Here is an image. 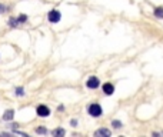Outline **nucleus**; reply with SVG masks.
Returning <instances> with one entry per match:
<instances>
[{
  "instance_id": "nucleus-1",
  "label": "nucleus",
  "mask_w": 163,
  "mask_h": 137,
  "mask_svg": "<svg viewBox=\"0 0 163 137\" xmlns=\"http://www.w3.org/2000/svg\"><path fill=\"white\" fill-rule=\"evenodd\" d=\"M87 111H89V114L92 116V117H100V116L103 114V110H102V107H100V104L97 103H92L87 107Z\"/></svg>"
},
{
  "instance_id": "nucleus-2",
  "label": "nucleus",
  "mask_w": 163,
  "mask_h": 137,
  "mask_svg": "<svg viewBox=\"0 0 163 137\" xmlns=\"http://www.w3.org/2000/svg\"><path fill=\"white\" fill-rule=\"evenodd\" d=\"M36 113L39 117H49L50 116V109L47 106H45V104H40V106H37Z\"/></svg>"
},
{
  "instance_id": "nucleus-3",
  "label": "nucleus",
  "mask_w": 163,
  "mask_h": 137,
  "mask_svg": "<svg viewBox=\"0 0 163 137\" xmlns=\"http://www.w3.org/2000/svg\"><path fill=\"white\" fill-rule=\"evenodd\" d=\"M47 19L50 23H59L60 19H62V15H60L59 10H50L47 15Z\"/></svg>"
},
{
  "instance_id": "nucleus-4",
  "label": "nucleus",
  "mask_w": 163,
  "mask_h": 137,
  "mask_svg": "<svg viewBox=\"0 0 163 137\" xmlns=\"http://www.w3.org/2000/svg\"><path fill=\"white\" fill-rule=\"evenodd\" d=\"M86 86L89 87V89H97L100 86V80L96 77V76H92V77L87 79V82H86Z\"/></svg>"
},
{
  "instance_id": "nucleus-5",
  "label": "nucleus",
  "mask_w": 163,
  "mask_h": 137,
  "mask_svg": "<svg viewBox=\"0 0 163 137\" xmlns=\"http://www.w3.org/2000/svg\"><path fill=\"white\" fill-rule=\"evenodd\" d=\"M102 90L104 92V94L110 96V94H113V93H115V86L112 84V83H104L103 87H102Z\"/></svg>"
},
{
  "instance_id": "nucleus-6",
  "label": "nucleus",
  "mask_w": 163,
  "mask_h": 137,
  "mask_svg": "<svg viewBox=\"0 0 163 137\" xmlns=\"http://www.w3.org/2000/svg\"><path fill=\"white\" fill-rule=\"evenodd\" d=\"M13 117H15V110H13V109L4 111V114H3V120H4V122H10V120H13Z\"/></svg>"
},
{
  "instance_id": "nucleus-7",
  "label": "nucleus",
  "mask_w": 163,
  "mask_h": 137,
  "mask_svg": "<svg viewBox=\"0 0 163 137\" xmlns=\"http://www.w3.org/2000/svg\"><path fill=\"white\" fill-rule=\"evenodd\" d=\"M110 134H112L110 130H108V129H99V130L95 131V136H106V137H109Z\"/></svg>"
},
{
  "instance_id": "nucleus-8",
  "label": "nucleus",
  "mask_w": 163,
  "mask_h": 137,
  "mask_svg": "<svg viewBox=\"0 0 163 137\" xmlns=\"http://www.w3.org/2000/svg\"><path fill=\"white\" fill-rule=\"evenodd\" d=\"M153 15L157 19H163V7H156L155 11H153Z\"/></svg>"
},
{
  "instance_id": "nucleus-9",
  "label": "nucleus",
  "mask_w": 163,
  "mask_h": 137,
  "mask_svg": "<svg viewBox=\"0 0 163 137\" xmlns=\"http://www.w3.org/2000/svg\"><path fill=\"white\" fill-rule=\"evenodd\" d=\"M64 134H66V131H64L63 129H56V130H53V136L55 137H62V136H64Z\"/></svg>"
},
{
  "instance_id": "nucleus-10",
  "label": "nucleus",
  "mask_w": 163,
  "mask_h": 137,
  "mask_svg": "<svg viewBox=\"0 0 163 137\" xmlns=\"http://www.w3.org/2000/svg\"><path fill=\"white\" fill-rule=\"evenodd\" d=\"M19 23H20V22H19V19H15V17H11L10 20H9V24H10L11 27H17Z\"/></svg>"
},
{
  "instance_id": "nucleus-11",
  "label": "nucleus",
  "mask_w": 163,
  "mask_h": 137,
  "mask_svg": "<svg viewBox=\"0 0 163 137\" xmlns=\"http://www.w3.org/2000/svg\"><path fill=\"white\" fill-rule=\"evenodd\" d=\"M122 126H123L122 122H119V120H113V122H112V127H113V129H120Z\"/></svg>"
},
{
  "instance_id": "nucleus-12",
  "label": "nucleus",
  "mask_w": 163,
  "mask_h": 137,
  "mask_svg": "<svg viewBox=\"0 0 163 137\" xmlns=\"http://www.w3.org/2000/svg\"><path fill=\"white\" fill-rule=\"evenodd\" d=\"M36 133L37 134H46L47 133V129H46V127H36Z\"/></svg>"
},
{
  "instance_id": "nucleus-13",
  "label": "nucleus",
  "mask_w": 163,
  "mask_h": 137,
  "mask_svg": "<svg viewBox=\"0 0 163 137\" xmlns=\"http://www.w3.org/2000/svg\"><path fill=\"white\" fill-rule=\"evenodd\" d=\"M16 96H24V89L23 87H17L16 89Z\"/></svg>"
},
{
  "instance_id": "nucleus-14",
  "label": "nucleus",
  "mask_w": 163,
  "mask_h": 137,
  "mask_svg": "<svg viewBox=\"0 0 163 137\" xmlns=\"http://www.w3.org/2000/svg\"><path fill=\"white\" fill-rule=\"evenodd\" d=\"M17 19H19V22H20V23H24V22H27V16H26V15H20Z\"/></svg>"
},
{
  "instance_id": "nucleus-15",
  "label": "nucleus",
  "mask_w": 163,
  "mask_h": 137,
  "mask_svg": "<svg viewBox=\"0 0 163 137\" xmlns=\"http://www.w3.org/2000/svg\"><path fill=\"white\" fill-rule=\"evenodd\" d=\"M70 124H72L73 127H76V126H77V120H76V119H73V120L70 122Z\"/></svg>"
},
{
  "instance_id": "nucleus-16",
  "label": "nucleus",
  "mask_w": 163,
  "mask_h": 137,
  "mask_svg": "<svg viewBox=\"0 0 163 137\" xmlns=\"http://www.w3.org/2000/svg\"><path fill=\"white\" fill-rule=\"evenodd\" d=\"M4 10H6V6L0 4V15H2V13H4Z\"/></svg>"
},
{
  "instance_id": "nucleus-17",
  "label": "nucleus",
  "mask_w": 163,
  "mask_h": 137,
  "mask_svg": "<svg viewBox=\"0 0 163 137\" xmlns=\"http://www.w3.org/2000/svg\"><path fill=\"white\" fill-rule=\"evenodd\" d=\"M11 129H17V127H19V124H16V123H15V124H11Z\"/></svg>"
}]
</instances>
